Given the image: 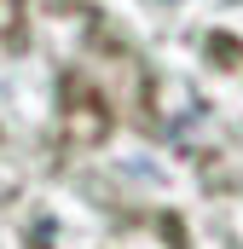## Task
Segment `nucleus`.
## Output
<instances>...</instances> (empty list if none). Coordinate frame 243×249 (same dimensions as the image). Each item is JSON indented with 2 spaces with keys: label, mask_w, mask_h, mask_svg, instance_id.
I'll use <instances>...</instances> for the list:
<instances>
[]
</instances>
